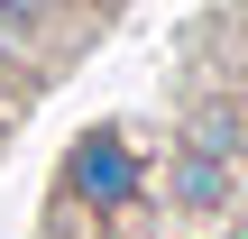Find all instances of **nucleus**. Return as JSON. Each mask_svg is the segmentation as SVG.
<instances>
[{
	"mask_svg": "<svg viewBox=\"0 0 248 239\" xmlns=\"http://www.w3.org/2000/svg\"><path fill=\"white\" fill-rule=\"evenodd\" d=\"M230 120H239V157H248V74L230 83Z\"/></svg>",
	"mask_w": 248,
	"mask_h": 239,
	"instance_id": "3",
	"label": "nucleus"
},
{
	"mask_svg": "<svg viewBox=\"0 0 248 239\" xmlns=\"http://www.w3.org/2000/svg\"><path fill=\"white\" fill-rule=\"evenodd\" d=\"M221 193H230V157L221 147H202V138H184L175 147V212H221Z\"/></svg>",
	"mask_w": 248,
	"mask_h": 239,
	"instance_id": "2",
	"label": "nucleus"
},
{
	"mask_svg": "<svg viewBox=\"0 0 248 239\" xmlns=\"http://www.w3.org/2000/svg\"><path fill=\"white\" fill-rule=\"evenodd\" d=\"M138 184H147V166H138V147H129L120 129H92V138L64 157V193H74L83 212H101V221H120V212L138 203Z\"/></svg>",
	"mask_w": 248,
	"mask_h": 239,
	"instance_id": "1",
	"label": "nucleus"
}]
</instances>
